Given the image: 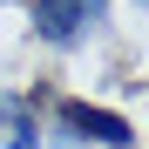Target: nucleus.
<instances>
[{"mask_svg": "<svg viewBox=\"0 0 149 149\" xmlns=\"http://www.w3.org/2000/svg\"><path fill=\"white\" fill-rule=\"evenodd\" d=\"M0 149H41L34 95H20V88H0Z\"/></svg>", "mask_w": 149, "mask_h": 149, "instance_id": "obj_3", "label": "nucleus"}, {"mask_svg": "<svg viewBox=\"0 0 149 149\" xmlns=\"http://www.w3.org/2000/svg\"><path fill=\"white\" fill-rule=\"evenodd\" d=\"M102 20H109V0H34L27 27H34V41H47V47H81Z\"/></svg>", "mask_w": 149, "mask_h": 149, "instance_id": "obj_1", "label": "nucleus"}, {"mask_svg": "<svg viewBox=\"0 0 149 149\" xmlns=\"http://www.w3.org/2000/svg\"><path fill=\"white\" fill-rule=\"evenodd\" d=\"M136 7H149V0H136Z\"/></svg>", "mask_w": 149, "mask_h": 149, "instance_id": "obj_4", "label": "nucleus"}, {"mask_svg": "<svg viewBox=\"0 0 149 149\" xmlns=\"http://www.w3.org/2000/svg\"><path fill=\"white\" fill-rule=\"evenodd\" d=\"M54 136L74 142V149H136V129L122 122L115 109H88V102H61L54 109Z\"/></svg>", "mask_w": 149, "mask_h": 149, "instance_id": "obj_2", "label": "nucleus"}]
</instances>
